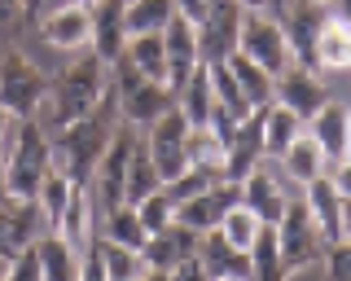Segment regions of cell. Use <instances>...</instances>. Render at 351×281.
Returning a JSON list of instances; mask_svg holds the SVG:
<instances>
[{"label": "cell", "instance_id": "obj_1", "mask_svg": "<svg viewBox=\"0 0 351 281\" xmlns=\"http://www.w3.org/2000/svg\"><path fill=\"white\" fill-rule=\"evenodd\" d=\"M114 114H119V106H114V84H110V97L88 119H75V123L58 127V136H53V167L71 185H84V189L93 185V171L101 163L110 136H114Z\"/></svg>", "mask_w": 351, "mask_h": 281}, {"label": "cell", "instance_id": "obj_2", "mask_svg": "<svg viewBox=\"0 0 351 281\" xmlns=\"http://www.w3.org/2000/svg\"><path fill=\"white\" fill-rule=\"evenodd\" d=\"M106 97H110V66L97 53L84 49L71 66H62L49 80V101H44V110H49L53 127H66V123H75V119H88Z\"/></svg>", "mask_w": 351, "mask_h": 281}, {"label": "cell", "instance_id": "obj_3", "mask_svg": "<svg viewBox=\"0 0 351 281\" xmlns=\"http://www.w3.org/2000/svg\"><path fill=\"white\" fill-rule=\"evenodd\" d=\"M5 158V176L14 198H36L40 180L53 171V136L40 127V119H22L9 136V145L0 149Z\"/></svg>", "mask_w": 351, "mask_h": 281}, {"label": "cell", "instance_id": "obj_4", "mask_svg": "<svg viewBox=\"0 0 351 281\" xmlns=\"http://www.w3.org/2000/svg\"><path fill=\"white\" fill-rule=\"evenodd\" d=\"M44 101H49V75L22 49H5L0 53V106L18 119H40Z\"/></svg>", "mask_w": 351, "mask_h": 281}, {"label": "cell", "instance_id": "obj_5", "mask_svg": "<svg viewBox=\"0 0 351 281\" xmlns=\"http://www.w3.org/2000/svg\"><path fill=\"white\" fill-rule=\"evenodd\" d=\"M237 53H241V58H250L255 66H263L272 80L285 75L290 66H299V62H294L290 40H285V31H281V23L268 14V9H246V14H241Z\"/></svg>", "mask_w": 351, "mask_h": 281}, {"label": "cell", "instance_id": "obj_6", "mask_svg": "<svg viewBox=\"0 0 351 281\" xmlns=\"http://www.w3.org/2000/svg\"><path fill=\"white\" fill-rule=\"evenodd\" d=\"M110 84H114V106H119V114H123L128 123H145L149 127L158 114H167L176 106V93L167 88V84L149 80V75L132 71V66H123V62L110 66Z\"/></svg>", "mask_w": 351, "mask_h": 281}, {"label": "cell", "instance_id": "obj_7", "mask_svg": "<svg viewBox=\"0 0 351 281\" xmlns=\"http://www.w3.org/2000/svg\"><path fill=\"white\" fill-rule=\"evenodd\" d=\"M272 229H277V246H281V259H285V268H290V277L325 259V237L316 229L312 211L303 207V198H294Z\"/></svg>", "mask_w": 351, "mask_h": 281}, {"label": "cell", "instance_id": "obj_8", "mask_svg": "<svg viewBox=\"0 0 351 281\" xmlns=\"http://www.w3.org/2000/svg\"><path fill=\"white\" fill-rule=\"evenodd\" d=\"M132 145H136V136H132L128 127H114V136H110L101 163H97V171H93V185H88L97 215L123 207V185H128V154H132Z\"/></svg>", "mask_w": 351, "mask_h": 281}, {"label": "cell", "instance_id": "obj_9", "mask_svg": "<svg viewBox=\"0 0 351 281\" xmlns=\"http://www.w3.org/2000/svg\"><path fill=\"white\" fill-rule=\"evenodd\" d=\"M145 149H149L154 167H158L162 185H167V180H176L184 167H189V119L176 110V106H171L167 114H158V119L149 123Z\"/></svg>", "mask_w": 351, "mask_h": 281}, {"label": "cell", "instance_id": "obj_10", "mask_svg": "<svg viewBox=\"0 0 351 281\" xmlns=\"http://www.w3.org/2000/svg\"><path fill=\"white\" fill-rule=\"evenodd\" d=\"M277 5H281L277 23H281L285 40H290V49H294V62L316 71V40H321V31L329 27L325 5H316V0H277Z\"/></svg>", "mask_w": 351, "mask_h": 281}, {"label": "cell", "instance_id": "obj_11", "mask_svg": "<svg viewBox=\"0 0 351 281\" xmlns=\"http://www.w3.org/2000/svg\"><path fill=\"white\" fill-rule=\"evenodd\" d=\"M241 0H206V14L197 23V49L202 62H224L228 53H237V36H241Z\"/></svg>", "mask_w": 351, "mask_h": 281}, {"label": "cell", "instance_id": "obj_12", "mask_svg": "<svg viewBox=\"0 0 351 281\" xmlns=\"http://www.w3.org/2000/svg\"><path fill=\"white\" fill-rule=\"evenodd\" d=\"M44 215L36 207V198H0V255H22V251H31V246L44 237Z\"/></svg>", "mask_w": 351, "mask_h": 281}, {"label": "cell", "instance_id": "obj_13", "mask_svg": "<svg viewBox=\"0 0 351 281\" xmlns=\"http://www.w3.org/2000/svg\"><path fill=\"white\" fill-rule=\"evenodd\" d=\"M40 40L49 49H62V53H84L93 45V9L66 0V5L40 14Z\"/></svg>", "mask_w": 351, "mask_h": 281}, {"label": "cell", "instance_id": "obj_14", "mask_svg": "<svg viewBox=\"0 0 351 281\" xmlns=\"http://www.w3.org/2000/svg\"><path fill=\"white\" fill-rule=\"evenodd\" d=\"M237 202H241V185L237 180H219V185L193 193L189 202H180V207H176V220L189 224L193 233H211V229H219V220H224Z\"/></svg>", "mask_w": 351, "mask_h": 281}, {"label": "cell", "instance_id": "obj_15", "mask_svg": "<svg viewBox=\"0 0 351 281\" xmlns=\"http://www.w3.org/2000/svg\"><path fill=\"white\" fill-rule=\"evenodd\" d=\"M272 101L285 106V110H294L307 123V119L329 101V93H325L321 75H316L312 66H290L285 75H277V84H272Z\"/></svg>", "mask_w": 351, "mask_h": 281}, {"label": "cell", "instance_id": "obj_16", "mask_svg": "<svg viewBox=\"0 0 351 281\" xmlns=\"http://www.w3.org/2000/svg\"><path fill=\"white\" fill-rule=\"evenodd\" d=\"M259 163H263V110H250L224 145V176L241 185Z\"/></svg>", "mask_w": 351, "mask_h": 281}, {"label": "cell", "instance_id": "obj_17", "mask_svg": "<svg viewBox=\"0 0 351 281\" xmlns=\"http://www.w3.org/2000/svg\"><path fill=\"white\" fill-rule=\"evenodd\" d=\"M128 49V0H97L93 5V45L88 53L114 66Z\"/></svg>", "mask_w": 351, "mask_h": 281}, {"label": "cell", "instance_id": "obj_18", "mask_svg": "<svg viewBox=\"0 0 351 281\" xmlns=\"http://www.w3.org/2000/svg\"><path fill=\"white\" fill-rule=\"evenodd\" d=\"M197 237H202V233H193L189 224L171 220L167 229L149 233V242H145V251H141V259H145V268H154V273H171L176 264H184L189 255H197Z\"/></svg>", "mask_w": 351, "mask_h": 281}, {"label": "cell", "instance_id": "obj_19", "mask_svg": "<svg viewBox=\"0 0 351 281\" xmlns=\"http://www.w3.org/2000/svg\"><path fill=\"white\" fill-rule=\"evenodd\" d=\"M162 49H167V88L176 93L189 75L202 66V49H197V27L184 18H171L162 31Z\"/></svg>", "mask_w": 351, "mask_h": 281}, {"label": "cell", "instance_id": "obj_20", "mask_svg": "<svg viewBox=\"0 0 351 281\" xmlns=\"http://www.w3.org/2000/svg\"><path fill=\"white\" fill-rule=\"evenodd\" d=\"M290 193H285V185H281V176L272 167H255L246 180H241V207H250L259 215L263 224H277L281 215H285V207H290Z\"/></svg>", "mask_w": 351, "mask_h": 281}, {"label": "cell", "instance_id": "obj_21", "mask_svg": "<svg viewBox=\"0 0 351 281\" xmlns=\"http://www.w3.org/2000/svg\"><path fill=\"white\" fill-rule=\"evenodd\" d=\"M197 264L206 268L211 281H250V255L228 246L215 229L197 237Z\"/></svg>", "mask_w": 351, "mask_h": 281}, {"label": "cell", "instance_id": "obj_22", "mask_svg": "<svg viewBox=\"0 0 351 281\" xmlns=\"http://www.w3.org/2000/svg\"><path fill=\"white\" fill-rule=\"evenodd\" d=\"M303 207L312 211V220H316V229H321L325 246L329 242H343V193L334 189L329 171H325V176H316L312 185H303Z\"/></svg>", "mask_w": 351, "mask_h": 281}, {"label": "cell", "instance_id": "obj_23", "mask_svg": "<svg viewBox=\"0 0 351 281\" xmlns=\"http://www.w3.org/2000/svg\"><path fill=\"white\" fill-rule=\"evenodd\" d=\"M36 259H40V273L44 281H80V259L84 251L80 246H71L62 233H44L40 242H36Z\"/></svg>", "mask_w": 351, "mask_h": 281}, {"label": "cell", "instance_id": "obj_24", "mask_svg": "<svg viewBox=\"0 0 351 281\" xmlns=\"http://www.w3.org/2000/svg\"><path fill=\"white\" fill-rule=\"evenodd\" d=\"M53 233H62L71 246H84L97 237V207H93V193H88L84 185H75L71 202H66V211L58 215V224H53Z\"/></svg>", "mask_w": 351, "mask_h": 281}, {"label": "cell", "instance_id": "obj_25", "mask_svg": "<svg viewBox=\"0 0 351 281\" xmlns=\"http://www.w3.org/2000/svg\"><path fill=\"white\" fill-rule=\"evenodd\" d=\"M176 110L189 119V127H206V123H211L215 93H211V71H206V62L180 84V88H176Z\"/></svg>", "mask_w": 351, "mask_h": 281}, {"label": "cell", "instance_id": "obj_26", "mask_svg": "<svg viewBox=\"0 0 351 281\" xmlns=\"http://www.w3.org/2000/svg\"><path fill=\"white\" fill-rule=\"evenodd\" d=\"M277 163H281V171L294 180V185H312L316 176H325V171H329V158H325V149L312 140V132H307V127H303V136L294 140L290 149H285V154L277 158Z\"/></svg>", "mask_w": 351, "mask_h": 281}, {"label": "cell", "instance_id": "obj_27", "mask_svg": "<svg viewBox=\"0 0 351 281\" xmlns=\"http://www.w3.org/2000/svg\"><path fill=\"white\" fill-rule=\"evenodd\" d=\"M224 66H228V75H233V84L241 88V97H246L250 110H263V106H272V84H277V80H272L263 66H255V62L241 58V53H228Z\"/></svg>", "mask_w": 351, "mask_h": 281}, {"label": "cell", "instance_id": "obj_28", "mask_svg": "<svg viewBox=\"0 0 351 281\" xmlns=\"http://www.w3.org/2000/svg\"><path fill=\"white\" fill-rule=\"evenodd\" d=\"M303 119L294 110H285V106H263V158H281L285 149L294 145V140L303 136Z\"/></svg>", "mask_w": 351, "mask_h": 281}, {"label": "cell", "instance_id": "obj_29", "mask_svg": "<svg viewBox=\"0 0 351 281\" xmlns=\"http://www.w3.org/2000/svg\"><path fill=\"white\" fill-rule=\"evenodd\" d=\"M307 132H312V140L325 149L329 163H338V158H343V136H347V106L325 101L321 110L307 119Z\"/></svg>", "mask_w": 351, "mask_h": 281}, {"label": "cell", "instance_id": "obj_30", "mask_svg": "<svg viewBox=\"0 0 351 281\" xmlns=\"http://www.w3.org/2000/svg\"><path fill=\"white\" fill-rule=\"evenodd\" d=\"M97 237H106V242H119V246H128V251H145V242H149V233H145V224H141V215L136 207H114V211H106V215H97Z\"/></svg>", "mask_w": 351, "mask_h": 281}, {"label": "cell", "instance_id": "obj_31", "mask_svg": "<svg viewBox=\"0 0 351 281\" xmlns=\"http://www.w3.org/2000/svg\"><path fill=\"white\" fill-rule=\"evenodd\" d=\"M158 189H162V176H158V167H154V158H149L145 140H136V145H132V154H128V185H123V202H128V207H136L141 198H149V193H158Z\"/></svg>", "mask_w": 351, "mask_h": 281}, {"label": "cell", "instance_id": "obj_32", "mask_svg": "<svg viewBox=\"0 0 351 281\" xmlns=\"http://www.w3.org/2000/svg\"><path fill=\"white\" fill-rule=\"evenodd\" d=\"M123 66L149 75V80L167 84V49H162V36H128V49H123Z\"/></svg>", "mask_w": 351, "mask_h": 281}, {"label": "cell", "instance_id": "obj_33", "mask_svg": "<svg viewBox=\"0 0 351 281\" xmlns=\"http://www.w3.org/2000/svg\"><path fill=\"white\" fill-rule=\"evenodd\" d=\"M250 281H290V268L281 259V246H277V229L263 224L255 246H250Z\"/></svg>", "mask_w": 351, "mask_h": 281}, {"label": "cell", "instance_id": "obj_34", "mask_svg": "<svg viewBox=\"0 0 351 281\" xmlns=\"http://www.w3.org/2000/svg\"><path fill=\"white\" fill-rule=\"evenodd\" d=\"M171 18V0H128V36H162Z\"/></svg>", "mask_w": 351, "mask_h": 281}, {"label": "cell", "instance_id": "obj_35", "mask_svg": "<svg viewBox=\"0 0 351 281\" xmlns=\"http://www.w3.org/2000/svg\"><path fill=\"white\" fill-rule=\"evenodd\" d=\"M316 66L321 71H351V27L329 18V27L316 40Z\"/></svg>", "mask_w": 351, "mask_h": 281}, {"label": "cell", "instance_id": "obj_36", "mask_svg": "<svg viewBox=\"0 0 351 281\" xmlns=\"http://www.w3.org/2000/svg\"><path fill=\"white\" fill-rule=\"evenodd\" d=\"M219 180H228L224 176V167H215V163H189L180 171V176L176 180H167V198L176 202V207H180V202H189L193 193H202V189H211V185H219Z\"/></svg>", "mask_w": 351, "mask_h": 281}, {"label": "cell", "instance_id": "obj_37", "mask_svg": "<svg viewBox=\"0 0 351 281\" xmlns=\"http://www.w3.org/2000/svg\"><path fill=\"white\" fill-rule=\"evenodd\" d=\"M93 242H97V255H101V268H106L110 281H136L141 273H145L141 251H128V246L106 242V237H93Z\"/></svg>", "mask_w": 351, "mask_h": 281}, {"label": "cell", "instance_id": "obj_38", "mask_svg": "<svg viewBox=\"0 0 351 281\" xmlns=\"http://www.w3.org/2000/svg\"><path fill=\"white\" fill-rule=\"evenodd\" d=\"M259 229H263V220H259L250 207H241V202H237V207L228 211L224 220H219L215 233L224 237L228 246H237V251H250V246H255V237H259Z\"/></svg>", "mask_w": 351, "mask_h": 281}, {"label": "cell", "instance_id": "obj_39", "mask_svg": "<svg viewBox=\"0 0 351 281\" xmlns=\"http://www.w3.org/2000/svg\"><path fill=\"white\" fill-rule=\"evenodd\" d=\"M71 193H75V185H71V180L62 176L58 167H53L49 176L40 180V189H36V207H40V215H44V224H49V229L58 224V215L66 211V202H71Z\"/></svg>", "mask_w": 351, "mask_h": 281}, {"label": "cell", "instance_id": "obj_40", "mask_svg": "<svg viewBox=\"0 0 351 281\" xmlns=\"http://www.w3.org/2000/svg\"><path fill=\"white\" fill-rule=\"evenodd\" d=\"M136 215H141V224H145V233H158L176 220V202L167 198V189H158V193H149V198L136 202Z\"/></svg>", "mask_w": 351, "mask_h": 281}, {"label": "cell", "instance_id": "obj_41", "mask_svg": "<svg viewBox=\"0 0 351 281\" xmlns=\"http://www.w3.org/2000/svg\"><path fill=\"white\" fill-rule=\"evenodd\" d=\"M325 277L329 281H351V242H329L325 246Z\"/></svg>", "mask_w": 351, "mask_h": 281}, {"label": "cell", "instance_id": "obj_42", "mask_svg": "<svg viewBox=\"0 0 351 281\" xmlns=\"http://www.w3.org/2000/svg\"><path fill=\"white\" fill-rule=\"evenodd\" d=\"M5 281H44V273H40V259H36V246L9 259V277H5Z\"/></svg>", "mask_w": 351, "mask_h": 281}, {"label": "cell", "instance_id": "obj_43", "mask_svg": "<svg viewBox=\"0 0 351 281\" xmlns=\"http://www.w3.org/2000/svg\"><path fill=\"white\" fill-rule=\"evenodd\" d=\"M80 281H110V277H106V268H101V255H97V242H88V246H84Z\"/></svg>", "mask_w": 351, "mask_h": 281}, {"label": "cell", "instance_id": "obj_44", "mask_svg": "<svg viewBox=\"0 0 351 281\" xmlns=\"http://www.w3.org/2000/svg\"><path fill=\"white\" fill-rule=\"evenodd\" d=\"M22 23H27V14H22V0H0V36H14Z\"/></svg>", "mask_w": 351, "mask_h": 281}, {"label": "cell", "instance_id": "obj_45", "mask_svg": "<svg viewBox=\"0 0 351 281\" xmlns=\"http://www.w3.org/2000/svg\"><path fill=\"white\" fill-rule=\"evenodd\" d=\"M167 277H171V281H211V277H206V268L197 264V255H189L184 264H176Z\"/></svg>", "mask_w": 351, "mask_h": 281}, {"label": "cell", "instance_id": "obj_46", "mask_svg": "<svg viewBox=\"0 0 351 281\" xmlns=\"http://www.w3.org/2000/svg\"><path fill=\"white\" fill-rule=\"evenodd\" d=\"M176 5V18H184V23H202V14H206V0H171Z\"/></svg>", "mask_w": 351, "mask_h": 281}, {"label": "cell", "instance_id": "obj_47", "mask_svg": "<svg viewBox=\"0 0 351 281\" xmlns=\"http://www.w3.org/2000/svg\"><path fill=\"white\" fill-rule=\"evenodd\" d=\"M329 180H334V189L343 193V198H351V158H338L334 171H329Z\"/></svg>", "mask_w": 351, "mask_h": 281}, {"label": "cell", "instance_id": "obj_48", "mask_svg": "<svg viewBox=\"0 0 351 281\" xmlns=\"http://www.w3.org/2000/svg\"><path fill=\"white\" fill-rule=\"evenodd\" d=\"M14 127H18V119L5 110V106H0V149L9 145V136H14Z\"/></svg>", "mask_w": 351, "mask_h": 281}, {"label": "cell", "instance_id": "obj_49", "mask_svg": "<svg viewBox=\"0 0 351 281\" xmlns=\"http://www.w3.org/2000/svg\"><path fill=\"white\" fill-rule=\"evenodd\" d=\"M325 9H334V23H343V27H351V0H329Z\"/></svg>", "mask_w": 351, "mask_h": 281}, {"label": "cell", "instance_id": "obj_50", "mask_svg": "<svg viewBox=\"0 0 351 281\" xmlns=\"http://www.w3.org/2000/svg\"><path fill=\"white\" fill-rule=\"evenodd\" d=\"M343 237L351 242V198H343Z\"/></svg>", "mask_w": 351, "mask_h": 281}, {"label": "cell", "instance_id": "obj_51", "mask_svg": "<svg viewBox=\"0 0 351 281\" xmlns=\"http://www.w3.org/2000/svg\"><path fill=\"white\" fill-rule=\"evenodd\" d=\"M40 5H44V0H22V14L36 18V14H40Z\"/></svg>", "mask_w": 351, "mask_h": 281}, {"label": "cell", "instance_id": "obj_52", "mask_svg": "<svg viewBox=\"0 0 351 281\" xmlns=\"http://www.w3.org/2000/svg\"><path fill=\"white\" fill-rule=\"evenodd\" d=\"M136 281H171V277H167V273H154V268H145V273H141Z\"/></svg>", "mask_w": 351, "mask_h": 281}, {"label": "cell", "instance_id": "obj_53", "mask_svg": "<svg viewBox=\"0 0 351 281\" xmlns=\"http://www.w3.org/2000/svg\"><path fill=\"white\" fill-rule=\"evenodd\" d=\"M343 158H351V110H347V136H343Z\"/></svg>", "mask_w": 351, "mask_h": 281}, {"label": "cell", "instance_id": "obj_54", "mask_svg": "<svg viewBox=\"0 0 351 281\" xmlns=\"http://www.w3.org/2000/svg\"><path fill=\"white\" fill-rule=\"evenodd\" d=\"M0 198H9V176H5V158H0Z\"/></svg>", "mask_w": 351, "mask_h": 281}, {"label": "cell", "instance_id": "obj_55", "mask_svg": "<svg viewBox=\"0 0 351 281\" xmlns=\"http://www.w3.org/2000/svg\"><path fill=\"white\" fill-rule=\"evenodd\" d=\"M272 0H241V9H268Z\"/></svg>", "mask_w": 351, "mask_h": 281}, {"label": "cell", "instance_id": "obj_56", "mask_svg": "<svg viewBox=\"0 0 351 281\" xmlns=\"http://www.w3.org/2000/svg\"><path fill=\"white\" fill-rule=\"evenodd\" d=\"M9 277V255H0V281Z\"/></svg>", "mask_w": 351, "mask_h": 281}, {"label": "cell", "instance_id": "obj_57", "mask_svg": "<svg viewBox=\"0 0 351 281\" xmlns=\"http://www.w3.org/2000/svg\"><path fill=\"white\" fill-rule=\"evenodd\" d=\"M71 5H84V9H93V5H97V0H71Z\"/></svg>", "mask_w": 351, "mask_h": 281}, {"label": "cell", "instance_id": "obj_58", "mask_svg": "<svg viewBox=\"0 0 351 281\" xmlns=\"http://www.w3.org/2000/svg\"><path fill=\"white\" fill-rule=\"evenodd\" d=\"M316 5H329V0H316Z\"/></svg>", "mask_w": 351, "mask_h": 281}, {"label": "cell", "instance_id": "obj_59", "mask_svg": "<svg viewBox=\"0 0 351 281\" xmlns=\"http://www.w3.org/2000/svg\"><path fill=\"white\" fill-rule=\"evenodd\" d=\"M272 5H277V0H272Z\"/></svg>", "mask_w": 351, "mask_h": 281}]
</instances>
